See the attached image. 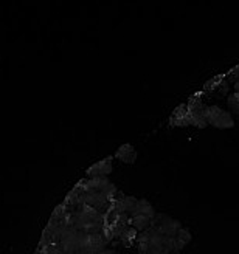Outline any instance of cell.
<instances>
[{
  "label": "cell",
  "mask_w": 239,
  "mask_h": 254,
  "mask_svg": "<svg viewBox=\"0 0 239 254\" xmlns=\"http://www.w3.org/2000/svg\"><path fill=\"white\" fill-rule=\"evenodd\" d=\"M114 158H117V160H120L121 163H126V164H132L137 160V150L131 143H124L117 149Z\"/></svg>",
  "instance_id": "9"
},
{
  "label": "cell",
  "mask_w": 239,
  "mask_h": 254,
  "mask_svg": "<svg viewBox=\"0 0 239 254\" xmlns=\"http://www.w3.org/2000/svg\"><path fill=\"white\" fill-rule=\"evenodd\" d=\"M188 126H194L197 129H205L208 126L205 120V106L200 99H196L191 104H188Z\"/></svg>",
  "instance_id": "4"
},
{
  "label": "cell",
  "mask_w": 239,
  "mask_h": 254,
  "mask_svg": "<svg viewBox=\"0 0 239 254\" xmlns=\"http://www.w3.org/2000/svg\"><path fill=\"white\" fill-rule=\"evenodd\" d=\"M165 254H174V253H165Z\"/></svg>",
  "instance_id": "20"
},
{
  "label": "cell",
  "mask_w": 239,
  "mask_h": 254,
  "mask_svg": "<svg viewBox=\"0 0 239 254\" xmlns=\"http://www.w3.org/2000/svg\"><path fill=\"white\" fill-rule=\"evenodd\" d=\"M109 242L106 240V237L103 236V233L99 234H84L81 236V248L80 253L82 254H98L107 248Z\"/></svg>",
  "instance_id": "3"
},
{
  "label": "cell",
  "mask_w": 239,
  "mask_h": 254,
  "mask_svg": "<svg viewBox=\"0 0 239 254\" xmlns=\"http://www.w3.org/2000/svg\"><path fill=\"white\" fill-rule=\"evenodd\" d=\"M134 212H138V214H143V215H146V217H149V219H156V215H157V211H156V208L151 205V203L146 200V198H138V203H137V208H135V211Z\"/></svg>",
  "instance_id": "13"
},
{
  "label": "cell",
  "mask_w": 239,
  "mask_h": 254,
  "mask_svg": "<svg viewBox=\"0 0 239 254\" xmlns=\"http://www.w3.org/2000/svg\"><path fill=\"white\" fill-rule=\"evenodd\" d=\"M151 223H153V219L146 217V215H143V214H138V212L131 214V225L135 228L138 233L146 231L148 228H151Z\"/></svg>",
  "instance_id": "11"
},
{
  "label": "cell",
  "mask_w": 239,
  "mask_h": 254,
  "mask_svg": "<svg viewBox=\"0 0 239 254\" xmlns=\"http://www.w3.org/2000/svg\"><path fill=\"white\" fill-rule=\"evenodd\" d=\"M69 211H75V209H70V208L66 205V203L62 201V203H59V205L53 209L52 215H50V219H52V220H56V222H61V220L67 215Z\"/></svg>",
  "instance_id": "15"
},
{
  "label": "cell",
  "mask_w": 239,
  "mask_h": 254,
  "mask_svg": "<svg viewBox=\"0 0 239 254\" xmlns=\"http://www.w3.org/2000/svg\"><path fill=\"white\" fill-rule=\"evenodd\" d=\"M169 121L171 126H180V127L188 126V104H182L175 109Z\"/></svg>",
  "instance_id": "10"
},
{
  "label": "cell",
  "mask_w": 239,
  "mask_h": 254,
  "mask_svg": "<svg viewBox=\"0 0 239 254\" xmlns=\"http://www.w3.org/2000/svg\"><path fill=\"white\" fill-rule=\"evenodd\" d=\"M233 73H235V76H236V78L239 79V65H238V67H236V68L233 70Z\"/></svg>",
  "instance_id": "18"
},
{
  "label": "cell",
  "mask_w": 239,
  "mask_h": 254,
  "mask_svg": "<svg viewBox=\"0 0 239 254\" xmlns=\"http://www.w3.org/2000/svg\"><path fill=\"white\" fill-rule=\"evenodd\" d=\"M98 254H117L114 250H109V248H106L104 251H101V253H98Z\"/></svg>",
  "instance_id": "17"
},
{
  "label": "cell",
  "mask_w": 239,
  "mask_h": 254,
  "mask_svg": "<svg viewBox=\"0 0 239 254\" xmlns=\"http://www.w3.org/2000/svg\"><path fill=\"white\" fill-rule=\"evenodd\" d=\"M227 104H229L230 110L235 113V115H239V93L238 92H233V93L229 95Z\"/></svg>",
  "instance_id": "16"
},
{
  "label": "cell",
  "mask_w": 239,
  "mask_h": 254,
  "mask_svg": "<svg viewBox=\"0 0 239 254\" xmlns=\"http://www.w3.org/2000/svg\"><path fill=\"white\" fill-rule=\"evenodd\" d=\"M191 240H193V236H191V233H190L188 228H182V230L177 233V236H175V242H177L180 250H183L188 244L191 242Z\"/></svg>",
  "instance_id": "14"
},
{
  "label": "cell",
  "mask_w": 239,
  "mask_h": 254,
  "mask_svg": "<svg viewBox=\"0 0 239 254\" xmlns=\"http://www.w3.org/2000/svg\"><path fill=\"white\" fill-rule=\"evenodd\" d=\"M137 203H138V198H135L134 195H126L120 190V194L117 195L114 201V206L118 212H124L131 215L137 208Z\"/></svg>",
  "instance_id": "7"
},
{
  "label": "cell",
  "mask_w": 239,
  "mask_h": 254,
  "mask_svg": "<svg viewBox=\"0 0 239 254\" xmlns=\"http://www.w3.org/2000/svg\"><path fill=\"white\" fill-rule=\"evenodd\" d=\"M138 233L135 228L132 226V225H128L123 230V233H121V236H120V239H118V242H121L124 247H132V245H135V242H137V237H138Z\"/></svg>",
  "instance_id": "12"
},
{
  "label": "cell",
  "mask_w": 239,
  "mask_h": 254,
  "mask_svg": "<svg viewBox=\"0 0 239 254\" xmlns=\"http://www.w3.org/2000/svg\"><path fill=\"white\" fill-rule=\"evenodd\" d=\"M112 161H114V157H106L103 160L93 163L92 166L87 168L85 177L93 179V177H107V175H110L112 169H114V164H112Z\"/></svg>",
  "instance_id": "6"
},
{
  "label": "cell",
  "mask_w": 239,
  "mask_h": 254,
  "mask_svg": "<svg viewBox=\"0 0 239 254\" xmlns=\"http://www.w3.org/2000/svg\"><path fill=\"white\" fill-rule=\"evenodd\" d=\"M205 120L210 126L216 127V129H233L235 120L232 113L227 110H222L219 106H205Z\"/></svg>",
  "instance_id": "1"
},
{
  "label": "cell",
  "mask_w": 239,
  "mask_h": 254,
  "mask_svg": "<svg viewBox=\"0 0 239 254\" xmlns=\"http://www.w3.org/2000/svg\"><path fill=\"white\" fill-rule=\"evenodd\" d=\"M81 236H82V233L78 231V230L64 231V234H62V237H61V242H59V247H61L62 253H64V254H77V253H80Z\"/></svg>",
  "instance_id": "5"
},
{
  "label": "cell",
  "mask_w": 239,
  "mask_h": 254,
  "mask_svg": "<svg viewBox=\"0 0 239 254\" xmlns=\"http://www.w3.org/2000/svg\"><path fill=\"white\" fill-rule=\"evenodd\" d=\"M84 203L85 205H90V206L96 208L98 211H103V212L110 205V201L106 198V195L103 192H98V190H89V192H85Z\"/></svg>",
  "instance_id": "8"
},
{
  "label": "cell",
  "mask_w": 239,
  "mask_h": 254,
  "mask_svg": "<svg viewBox=\"0 0 239 254\" xmlns=\"http://www.w3.org/2000/svg\"><path fill=\"white\" fill-rule=\"evenodd\" d=\"M235 92H238V93H239V79L235 82Z\"/></svg>",
  "instance_id": "19"
},
{
  "label": "cell",
  "mask_w": 239,
  "mask_h": 254,
  "mask_svg": "<svg viewBox=\"0 0 239 254\" xmlns=\"http://www.w3.org/2000/svg\"><path fill=\"white\" fill-rule=\"evenodd\" d=\"M151 228L156 230L159 234L165 236V237H175L177 233L183 228L180 220L169 217L168 214H159L156 215V219L151 223Z\"/></svg>",
  "instance_id": "2"
}]
</instances>
